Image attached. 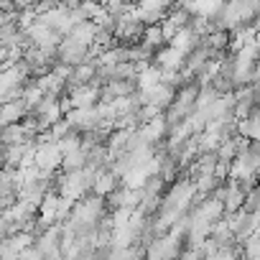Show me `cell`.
I'll use <instances>...</instances> for the list:
<instances>
[{"mask_svg":"<svg viewBox=\"0 0 260 260\" xmlns=\"http://www.w3.org/2000/svg\"><path fill=\"white\" fill-rule=\"evenodd\" d=\"M61 161H64V151H61V146H59L56 141L46 138V133H44V138L36 143V158H34V166L41 171V176L51 179L56 171H61Z\"/></svg>","mask_w":260,"mask_h":260,"instance_id":"obj_1","label":"cell"},{"mask_svg":"<svg viewBox=\"0 0 260 260\" xmlns=\"http://www.w3.org/2000/svg\"><path fill=\"white\" fill-rule=\"evenodd\" d=\"M59 61L61 64H69V67L87 64V61H92V49L84 46V44H79L72 36H64V41L59 46Z\"/></svg>","mask_w":260,"mask_h":260,"instance_id":"obj_2","label":"cell"},{"mask_svg":"<svg viewBox=\"0 0 260 260\" xmlns=\"http://www.w3.org/2000/svg\"><path fill=\"white\" fill-rule=\"evenodd\" d=\"M34 158H36V146H34V143L3 146V166L28 169V166H34Z\"/></svg>","mask_w":260,"mask_h":260,"instance_id":"obj_3","label":"cell"},{"mask_svg":"<svg viewBox=\"0 0 260 260\" xmlns=\"http://www.w3.org/2000/svg\"><path fill=\"white\" fill-rule=\"evenodd\" d=\"M230 219V227H232V232H235V237L242 242L245 237H250L252 232H257L260 230V214H255V212H250V209H240L237 214H232V217H227Z\"/></svg>","mask_w":260,"mask_h":260,"instance_id":"obj_4","label":"cell"},{"mask_svg":"<svg viewBox=\"0 0 260 260\" xmlns=\"http://www.w3.org/2000/svg\"><path fill=\"white\" fill-rule=\"evenodd\" d=\"M245 202H247V189L240 184V181H227V191H224V217H232L237 214L240 209H245Z\"/></svg>","mask_w":260,"mask_h":260,"instance_id":"obj_5","label":"cell"},{"mask_svg":"<svg viewBox=\"0 0 260 260\" xmlns=\"http://www.w3.org/2000/svg\"><path fill=\"white\" fill-rule=\"evenodd\" d=\"M28 115H31V107H28L26 97H21V100H13V102H6V105H3V110H0V125L23 122Z\"/></svg>","mask_w":260,"mask_h":260,"instance_id":"obj_6","label":"cell"},{"mask_svg":"<svg viewBox=\"0 0 260 260\" xmlns=\"http://www.w3.org/2000/svg\"><path fill=\"white\" fill-rule=\"evenodd\" d=\"M184 61H186V56H184L181 51H176L174 46L158 49V51H156V59H153V64L161 67L164 72H181V69H184Z\"/></svg>","mask_w":260,"mask_h":260,"instance_id":"obj_7","label":"cell"},{"mask_svg":"<svg viewBox=\"0 0 260 260\" xmlns=\"http://www.w3.org/2000/svg\"><path fill=\"white\" fill-rule=\"evenodd\" d=\"M169 120H166V115H158V117H153L151 122H146L143 127H141V133H143V138L148 141V143H161V141H166L169 138Z\"/></svg>","mask_w":260,"mask_h":260,"instance_id":"obj_8","label":"cell"},{"mask_svg":"<svg viewBox=\"0 0 260 260\" xmlns=\"http://www.w3.org/2000/svg\"><path fill=\"white\" fill-rule=\"evenodd\" d=\"M87 166H89V148L87 146H79V148L64 153V161H61V171L64 174H77V171H82Z\"/></svg>","mask_w":260,"mask_h":260,"instance_id":"obj_9","label":"cell"},{"mask_svg":"<svg viewBox=\"0 0 260 260\" xmlns=\"http://www.w3.org/2000/svg\"><path fill=\"white\" fill-rule=\"evenodd\" d=\"M97 34H100V26L94 23V21H84V23H77L74 28H72V39H77L79 44H84V46H89V49H94V41H97Z\"/></svg>","mask_w":260,"mask_h":260,"instance_id":"obj_10","label":"cell"},{"mask_svg":"<svg viewBox=\"0 0 260 260\" xmlns=\"http://www.w3.org/2000/svg\"><path fill=\"white\" fill-rule=\"evenodd\" d=\"M199 44H202V36H197L191 28H184V31H179V34L174 36V41H171L169 46H174L176 51H181V54L186 56V54H191Z\"/></svg>","mask_w":260,"mask_h":260,"instance_id":"obj_11","label":"cell"},{"mask_svg":"<svg viewBox=\"0 0 260 260\" xmlns=\"http://www.w3.org/2000/svg\"><path fill=\"white\" fill-rule=\"evenodd\" d=\"M120 184H122V179H120L112 169L100 171V174H97V181H94V194H97V197H107V194H112Z\"/></svg>","mask_w":260,"mask_h":260,"instance_id":"obj_12","label":"cell"},{"mask_svg":"<svg viewBox=\"0 0 260 260\" xmlns=\"http://www.w3.org/2000/svg\"><path fill=\"white\" fill-rule=\"evenodd\" d=\"M0 143H3V146H18V143H26V125H23V122L3 125V130H0Z\"/></svg>","mask_w":260,"mask_h":260,"instance_id":"obj_13","label":"cell"},{"mask_svg":"<svg viewBox=\"0 0 260 260\" xmlns=\"http://www.w3.org/2000/svg\"><path fill=\"white\" fill-rule=\"evenodd\" d=\"M138 8L146 13H158V16H169L176 8V0H138Z\"/></svg>","mask_w":260,"mask_h":260,"instance_id":"obj_14","label":"cell"},{"mask_svg":"<svg viewBox=\"0 0 260 260\" xmlns=\"http://www.w3.org/2000/svg\"><path fill=\"white\" fill-rule=\"evenodd\" d=\"M143 44H148L151 49H164V46H169V41H166V34H164V23H156V26H148L146 28V34H143Z\"/></svg>","mask_w":260,"mask_h":260,"instance_id":"obj_15","label":"cell"},{"mask_svg":"<svg viewBox=\"0 0 260 260\" xmlns=\"http://www.w3.org/2000/svg\"><path fill=\"white\" fill-rule=\"evenodd\" d=\"M127 194H130V186L120 184V186H117L112 194H107V197H105V202H107V209H110V212L127 209Z\"/></svg>","mask_w":260,"mask_h":260,"instance_id":"obj_16","label":"cell"},{"mask_svg":"<svg viewBox=\"0 0 260 260\" xmlns=\"http://www.w3.org/2000/svg\"><path fill=\"white\" fill-rule=\"evenodd\" d=\"M242 257L245 260H260V230L242 240Z\"/></svg>","mask_w":260,"mask_h":260,"instance_id":"obj_17","label":"cell"},{"mask_svg":"<svg viewBox=\"0 0 260 260\" xmlns=\"http://www.w3.org/2000/svg\"><path fill=\"white\" fill-rule=\"evenodd\" d=\"M240 136L247 138V141H260V115L240 120Z\"/></svg>","mask_w":260,"mask_h":260,"instance_id":"obj_18","label":"cell"},{"mask_svg":"<svg viewBox=\"0 0 260 260\" xmlns=\"http://www.w3.org/2000/svg\"><path fill=\"white\" fill-rule=\"evenodd\" d=\"M245 209H250V212H255V214H260V181L247 191V202H245Z\"/></svg>","mask_w":260,"mask_h":260,"instance_id":"obj_19","label":"cell"},{"mask_svg":"<svg viewBox=\"0 0 260 260\" xmlns=\"http://www.w3.org/2000/svg\"><path fill=\"white\" fill-rule=\"evenodd\" d=\"M18 257H21V260H44V257H41V250H39L36 245L23 247V250L18 252Z\"/></svg>","mask_w":260,"mask_h":260,"instance_id":"obj_20","label":"cell"}]
</instances>
